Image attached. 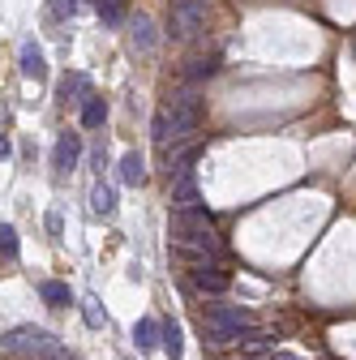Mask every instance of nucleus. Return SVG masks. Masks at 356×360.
<instances>
[{
  "instance_id": "1",
  "label": "nucleus",
  "mask_w": 356,
  "mask_h": 360,
  "mask_svg": "<svg viewBox=\"0 0 356 360\" xmlns=\"http://www.w3.org/2000/svg\"><path fill=\"white\" fill-rule=\"evenodd\" d=\"M0 347H5V352H26L34 360H73V352L56 335L39 330V326H18L9 335H0Z\"/></svg>"
},
{
  "instance_id": "2",
  "label": "nucleus",
  "mask_w": 356,
  "mask_h": 360,
  "mask_svg": "<svg viewBox=\"0 0 356 360\" xmlns=\"http://www.w3.org/2000/svg\"><path fill=\"white\" fill-rule=\"evenodd\" d=\"M198 112H202V90L198 86H185V90H176L172 95V138L167 142H189L193 133H198Z\"/></svg>"
},
{
  "instance_id": "3",
  "label": "nucleus",
  "mask_w": 356,
  "mask_h": 360,
  "mask_svg": "<svg viewBox=\"0 0 356 360\" xmlns=\"http://www.w3.org/2000/svg\"><path fill=\"white\" fill-rule=\"evenodd\" d=\"M202 22H206V0H172V18H167L172 39H193Z\"/></svg>"
},
{
  "instance_id": "4",
  "label": "nucleus",
  "mask_w": 356,
  "mask_h": 360,
  "mask_svg": "<svg viewBox=\"0 0 356 360\" xmlns=\"http://www.w3.org/2000/svg\"><path fill=\"white\" fill-rule=\"evenodd\" d=\"M189 283L202 292V296H224L228 292V270L219 266V262H210V257H193L189 262Z\"/></svg>"
},
{
  "instance_id": "5",
  "label": "nucleus",
  "mask_w": 356,
  "mask_h": 360,
  "mask_svg": "<svg viewBox=\"0 0 356 360\" xmlns=\"http://www.w3.org/2000/svg\"><path fill=\"white\" fill-rule=\"evenodd\" d=\"M202 318H206V322H215L219 330H228V335H232V343L241 339V330H249V326H253V313H249V309H241V304H206Z\"/></svg>"
},
{
  "instance_id": "6",
  "label": "nucleus",
  "mask_w": 356,
  "mask_h": 360,
  "mask_svg": "<svg viewBox=\"0 0 356 360\" xmlns=\"http://www.w3.org/2000/svg\"><path fill=\"white\" fill-rule=\"evenodd\" d=\"M206 228H210V210H206V206L172 210V236H176V245H185L189 236H198V232H206Z\"/></svg>"
},
{
  "instance_id": "7",
  "label": "nucleus",
  "mask_w": 356,
  "mask_h": 360,
  "mask_svg": "<svg viewBox=\"0 0 356 360\" xmlns=\"http://www.w3.org/2000/svg\"><path fill=\"white\" fill-rule=\"evenodd\" d=\"M77 159H82V138H77V133H61V142H56V150H52V167H56V176L73 172Z\"/></svg>"
},
{
  "instance_id": "8",
  "label": "nucleus",
  "mask_w": 356,
  "mask_h": 360,
  "mask_svg": "<svg viewBox=\"0 0 356 360\" xmlns=\"http://www.w3.org/2000/svg\"><path fill=\"white\" fill-rule=\"evenodd\" d=\"M193 206H202V198H198V176L185 172V176H176V185H172V210H193Z\"/></svg>"
},
{
  "instance_id": "9",
  "label": "nucleus",
  "mask_w": 356,
  "mask_h": 360,
  "mask_svg": "<svg viewBox=\"0 0 356 360\" xmlns=\"http://www.w3.org/2000/svg\"><path fill=\"white\" fill-rule=\"evenodd\" d=\"M129 39H133V48H138V52H155V22L146 18V13H133L129 18Z\"/></svg>"
},
{
  "instance_id": "10",
  "label": "nucleus",
  "mask_w": 356,
  "mask_h": 360,
  "mask_svg": "<svg viewBox=\"0 0 356 360\" xmlns=\"http://www.w3.org/2000/svg\"><path fill=\"white\" fill-rule=\"evenodd\" d=\"M198 155H202V146H198V142H185L176 155H167V176H185V172H193Z\"/></svg>"
},
{
  "instance_id": "11",
  "label": "nucleus",
  "mask_w": 356,
  "mask_h": 360,
  "mask_svg": "<svg viewBox=\"0 0 356 360\" xmlns=\"http://www.w3.org/2000/svg\"><path fill=\"white\" fill-rule=\"evenodd\" d=\"M120 180H125V185H142V180H146V159L138 150H129L120 159Z\"/></svg>"
},
{
  "instance_id": "12",
  "label": "nucleus",
  "mask_w": 356,
  "mask_h": 360,
  "mask_svg": "<svg viewBox=\"0 0 356 360\" xmlns=\"http://www.w3.org/2000/svg\"><path fill=\"white\" fill-rule=\"evenodd\" d=\"M91 210H95L99 219H112V214H116V193H112L108 185H95V189H91Z\"/></svg>"
},
{
  "instance_id": "13",
  "label": "nucleus",
  "mask_w": 356,
  "mask_h": 360,
  "mask_svg": "<svg viewBox=\"0 0 356 360\" xmlns=\"http://www.w3.org/2000/svg\"><path fill=\"white\" fill-rule=\"evenodd\" d=\"M22 73L34 77V82H39V77H48V65H43V52L34 48V43H26V48H22Z\"/></svg>"
},
{
  "instance_id": "14",
  "label": "nucleus",
  "mask_w": 356,
  "mask_h": 360,
  "mask_svg": "<svg viewBox=\"0 0 356 360\" xmlns=\"http://www.w3.org/2000/svg\"><path fill=\"white\" fill-rule=\"evenodd\" d=\"M133 339H138L142 352H155V347H159V322H155V318H142L138 326H133Z\"/></svg>"
},
{
  "instance_id": "15",
  "label": "nucleus",
  "mask_w": 356,
  "mask_h": 360,
  "mask_svg": "<svg viewBox=\"0 0 356 360\" xmlns=\"http://www.w3.org/2000/svg\"><path fill=\"white\" fill-rule=\"evenodd\" d=\"M103 120H108V103L91 95V99H86V108H82V124L86 129H103Z\"/></svg>"
},
{
  "instance_id": "16",
  "label": "nucleus",
  "mask_w": 356,
  "mask_h": 360,
  "mask_svg": "<svg viewBox=\"0 0 356 360\" xmlns=\"http://www.w3.org/2000/svg\"><path fill=\"white\" fill-rule=\"evenodd\" d=\"M39 296H43V300H48L52 309H61V304H69V288H65L61 279H43V283H39Z\"/></svg>"
},
{
  "instance_id": "17",
  "label": "nucleus",
  "mask_w": 356,
  "mask_h": 360,
  "mask_svg": "<svg viewBox=\"0 0 356 360\" xmlns=\"http://www.w3.org/2000/svg\"><path fill=\"white\" fill-rule=\"evenodd\" d=\"M159 343H163V352L176 360V356H181V326H176V322H163V326H159Z\"/></svg>"
},
{
  "instance_id": "18",
  "label": "nucleus",
  "mask_w": 356,
  "mask_h": 360,
  "mask_svg": "<svg viewBox=\"0 0 356 360\" xmlns=\"http://www.w3.org/2000/svg\"><path fill=\"white\" fill-rule=\"evenodd\" d=\"M99 18H103V26H120L125 22V5L120 0H99Z\"/></svg>"
},
{
  "instance_id": "19",
  "label": "nucleus",
  "mask_w": 356,
  "mask_h": 360,
  "mask_svg": "<svg viewBox=\"0 0 356 360\" xmlns=\"http://www.w3.org/2000/svg\"><path fill=\"white\" fill-rule=\"evenodd\" d=\"M151 133H155V142H159V146H167V138H172V116H167V108H159V112H155Z\"/></svg>"
},
{
  "instance_id": "20",
  "label": "nucleus",
  "mask_w": 356,
  "mask_h": 360,
  "mask_svg": "<svg viewBox=\"0 0 356 360\" xmlns=\"http://www.w3.org/2000/svg\"><path fill=\"white\" fill-rule=\"evenodd\" d=\"M82 318H86V326H91V330H99V326H103V309H99V300H95V296H86V300H82Z\"/></svg>"
},
{
  "instance_id": "21",
  "label": "nucleus",
  "mask_w": 356,
  "mask_h": 360,
  "mask_svg": "<svg viewBox=\"0 0 356 360\" xmlns=\"http://www.w3.org/2000/svg\"><path fill=\"white\" fill-rule=\"evenodd\" d=\"M0 253L18 257V228H13V223H0Z\"/></svg>"
},
{
  "instance_id": "22",
  "label": "nucleus",
  "mask_w": 356,
  "mask_h": 360,
  "mask_svg": "<svg viewBox=\"0 0 356 360\" xmlns=\"http://www.w3.org/2000/svg\"><path fill=\"white\" fill-rule=\"evenodd\" d=\"M215 69H219L215 60H189V65H185V77H189V82H198V77H210Z\"/></svg>"
},
{
  "instance_id": "23",
  "label": "nucleus",
  "mask_w": 356,
  "mask_h": 360,
  "mask_svg": "<svg viewBox=\"0 0 356 360\" xmlns=\"http://www.w3.org/2000/svg\"><path fill=\"white\" fill-rule=\"evenodd\" d=\"M61 95H65V99H69V95H86V77H82V73L65 77V82H61Z\"/></svg>"
},
{
  "instance_id": "24",
  "label": "nucleus",
  "mask_w": 356,
  "mask_h": 360,
  "mask_svg": "<svg viewBox=\"0 0 356 360\" xmlns=\"http://www.w3.org/2000/svg\"><path fill=\"white\" fill-rule=\"evenodd\" d=\"M65 13H73V0H52V18H65Z\"/></svg>"
},
{
  "instance_id": "25",
  "label": "nucleus",
  "mask_w": 356,
  "mask_h": 360,
  "mask_svg": "<svg viewBox=\"0 0 356 360\" xmlns=\"http://www.w3.org/2000/svg\"><path fill=\"white\" fill-rule=\"evenodd\" d=\"M48 232H52V236H61V232H65V223H61V214H48Z\"/></svg>"
},
{
  "instance_id": "26",
  "label": "nucleus",
  "mask_w": 356,
  "mask_h": 360,
  "mask_svg": "<svg viewBox=\"0 0 356 360\" xmlns=\"http://www.w3.org/2000/svg\"><path fill=\"white\" fill-rule=\"evenodd\" d=\"M9 155V138H5V133H0V159H5Z\"/></svg>"
}]
</instances>
